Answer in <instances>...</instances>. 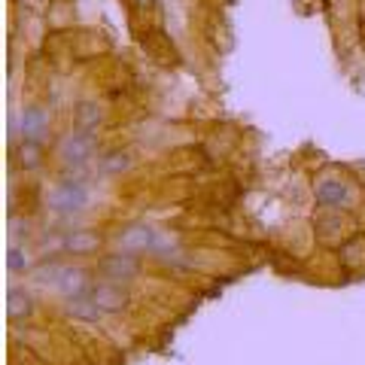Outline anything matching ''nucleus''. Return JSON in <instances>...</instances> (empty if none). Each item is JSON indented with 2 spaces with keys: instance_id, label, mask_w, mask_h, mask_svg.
Instances as JSON below:
<instances>
[{
  "instance_id": "obj_1",
  "label": "nucleus",
  "mask_w": 365,
  "mask_h": 365,
  "mask_svg": "<svg viewBox=\"0 0 365 365\" xmlns=\"http://www.w3.org/2000/svg\"><path fill=\"white\" fill-rule=\"evenodd\" d=\"M52 283L64 295H79L83 287H86V277H83V271H76V268H58V274H55Z\"/></svg>"
},
{
  "instance_id": "obj_5",
  "label": "nucleus",
  "mask_w": 365,
  "mask_h": 365,
  "mask_svg": "<svg viewBox=\"0 0 365 365\" xmlns=\"http://www.w3.org/2000/svg\"><path fill=\"white\" fill-rule=\"evenodd\" d=\"M347 186H341V182H323L319 186V201H329V204H344L347 198Z\"/></svg>"
},
{
  "instance_id": "obj_4",
  "label": "nucleus",
  "mask_w": 365,
  "mask_h": 365,
  "mask_svg": "<svg viewBox=\"0 0 365 365\" xmlns=\"http://www.w3.org/2000/svg\"><path fill=\"white\" fill-rule=\"evenodd\" d=\"M104 268H107L110 277H131V274H134V262L128 256H113V259H107Z\"/></svg>"
},
{
  "instance_id": "obj_6",
  "label": "nucleus",
  "mask_w": 365,
  "mask_h": 365,
  "mask_svg": "<svg viewBox=\"0 0 365 365\" xmlns=\"http://www.w3.org/2000/svg\"><path fill=\"white\" fill-rule=\"evenodd\" d=\"M95 247H98L95 235H71L67 237V250H71V253H91Z\"/></svg>"
},
{
  "instance_id": "obj_7",
  "label": "nucleus",
  "mask_w": 365,
  "mask_h": 365,
  "mask_svg": "<svg viewBox=\"0 0 365 365\" xmlns=\"http://www.w3.org/2000/svg\"><path fill=\"white\" fill-rule=\"evenodd\" d=\"M9 307H13V314H16V317H25L31 304H28L25 295H21V289H13V295H9Z\"/></svg>"
},
{
  "instance_id": "obj_3",
  "label": "nucleus",
  "mask_w": 365,
  "mask_h": 365,
  "mask_svg": "<svg viewBox=\"0 0 365 365\" xmlns=\"http://www.w3.org/2000/svg\"><path fill=\"white\" fill-rule=\"evenodd\" d=\"M83 201H86V195L79 189H73V186L58 189V192H55V198H52V204L58 210H76V207H83Z\"/></svg>"
},
{
  "instance_id": "obj_2",
  "label": "nucleus",
  "mask_w": 365,
  "mask_h": 365,
  "mask_svg": "<svg viewBox=\"0 0 365 365\" xmlns=\"http://www.w3.org/2000/svg\"><path fill=\"white\" fill-rule=\"evenodd\" d=\"M95 304L104 307V311H119V307L125 304V292L119 287H101L95 292Z\"/></svg>"
}]
</instances>
